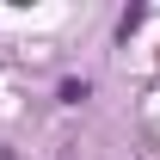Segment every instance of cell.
Returning <instances> with one entry per match:
<instances>
[{"instance_id": "obj_1", "label": "cell", "mask_w": 160, "mask_h": 160, "mask_svg": "<svg viewBox=\"0 0 160 160\" xmlns=\"http://www.w3.org/2000/svg\"><path fill=\"white\" fill-rule=\"evenodd\" d=\"M86 92H92L86 80H62V105H80V99H86Z\"/></svg>"}]
</instances>
